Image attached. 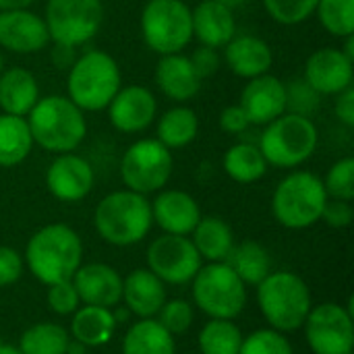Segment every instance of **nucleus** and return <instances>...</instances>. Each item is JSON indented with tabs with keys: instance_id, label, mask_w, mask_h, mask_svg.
Masks as SVG:
<instances>
[{
	"instance_id": "nucleus-19",
	"label": "nucleus",
	"mask_w": 354,
	"mask_h": 354,
	"mask_svg": "<svg viewBox=\"0 0 354 354\" xmlns=\"http://www.w3.org/2000/svg\"><path fill=\"white\" fill-rule=\"evenodd\" d=\"M73 286L81 305L114 309L122 303V276L108 263H81L73 276Z\"/></svg>"
},
{
	"instance_id": "nucleus-51",
	"label": "nucleus",
	"mask_w": 354,
	"mask_h": 354,
	"mask_svg": "<svg viewBox=\"0 0 354 354\" xmlns=\"http://www.w3.org/2000/svg\"><path fill=\"white\" fill-rule=\"evenodd\" d=\"M216 2H220V4H224V6H228L230 10H236V8H241V6H245V4H247V0H216Z\"/></svg>"
},
{
	"instance_id": "nucleus-7",
	"label": "nucleus",
	"mask_w": 354,
	"mask_h": 354,
	"mask_svg": "<svg viewBox=\"0 0 354 354\" xmlns=\"http://www.w3.org/2000/svg\"><path fill=\"white\" fill-rule=\"evenodd\" d=\"M317 143L319 131L313 118L284 112L282 116L266 124L257 145L268 166L280 170H295L315 153Z\"/></svg>"
},
{
	"instance_id": "nucleus-43",
	"label": "nucleus",
	"mask_w": 354,
	"mask_h": 354,
	"mask_svg": "<svg viewBox=\"0 0 354 354\" xmlns=\"http://www.w3.org/2000/svg\"><path fill=\"white\" fill-rule=\"evenodd\" d=\"M23 257L17 249L0 245V286H10L23 276Z\"/></svg>"
},
{
	"instance_id": "nucleus-1",
	"label": "nucleus",
	"mask_w": 354,
	"mask_h": 354,
	"mask_svg": "<svg viewBox=\"0 0 354 354\" xmlns=\"http://www.w3.org/2000/svg\"><path fill=\"white\" fill-rule=\"evenodd\" d=\"M23 261L31 276L46 286L73 280L83 261L81 236L68 224H46L27 241Z\"/></svg>"
},
{
	"instance_id": "nucleus-23",
	"label": "nucleus",
	"mask_w": 354,
	"mask_h": 354,
	"mask_svg": "<svg viewBox=\"0 0 354 354\" xmlns=\"http://www.w3.org/2000/svg\"><path fill=\"white\" fill-rule=\"evenodd\" d=\"M122 303L137 319H151L166 303V284L147 268L122 278Z\"/></svg>"
},
{
	"instance_id": "nucleus-13",
	"label": "nucleus",
	"mask_w": 354,
	"mask_h": 354,
	"mask_svg": "<svg viewBox=\"0 0 354 354\" xmlns=\"http://www.w3.org/2000/svg\"><path fill=\"white\" fill-rule=\"evenodd\" d=\"M147 270L156 274L164 284L183 286L189 284L201 270L203 259L199 257L193 241L178 234H162L147 247Z\"/></svg>"
},
{
	"instance_id": "nucleus-5",
	"label": "nucleus",
	"mask_w": 354,
	"mask_h": 354,
	"mask_svg": "<svg viewBox=\"0 0 354 354\" xmlns=\"http://www.w3.org/2000/svg\"><path fill=\"white\" fill-rule=\"evenodd\" d=\"M257 305L270 328L286 334L303 328L313 301L301 276L292 272H272L257 284Z\"/></svg>"
},
{
	"instance_id": "nucleus-4",
	"label": "nucleus",
	"mask_w": 354,
	"mask_h": 354,
	"mask_svg": "<svg viewBox=\"0 0 354 354\" xmlns=\"http://www.w3.org/2000/svg\"><path fill=\"white\" fill-rule=\"evenodd\" d=\"M122 87L118 62L102 52L87 50L75 58L66 77V97L83 112H102Z\"/></svg>"
},
{
	"instance_id": "nucleus-48",
	"label": "nucleus",
	"mask_w": 354,
	"mask_h": 354,
	"mask_svg": "<svg viewBox=\"0 0 354 354\" xmlns=\"http://www.w3.org/2000/svg\"><path fill=\"white\" fill-rule=\"evenodd\" d=\"M35 0H0V10H17V8H29Z\"/></svg>"
},
{
	"instance_id": "nucleus-50",
	"label": "nucleus",
	"mask_w": 354,
	"mask_h": 354,
	"mask_svg": "<svg viewBox=\"0 0 354 354\" xmlns=\"http://www.w3.org/2000/svg\"><path fill=\"white\" fill-rule=\"evenodd\" d=\"M85 353H87V346H83L81 342H77V340H73V338H71V342H68L66 353L64 354H85Z\"/></svg>"
},
{
	"instance_id": "nucleus-32",
	"label": "nucleus",
	"mask_w": 354,
	"mask_h": 354,
	"mask_svg": "<svg viewBox=\"0 0 354 354\" xmlns=\"http://www.w3.org/2000/svg\"><path fill=\"white\" fill-rule=\"evenodd\" d=\"M33 149L29 124L23 116L0 114V168L23 164Z\"/></svg>"
},
{
	"instance_id": "nucleus-34",
	"label": "nucleus",
	"mask_w": 354,
	"mask_h": 354,
	"mask_svg": "<svg viewBox=\"0 0 354 354\" xmlns=\"http://www.w3.org/2000/svg\"><path fill=\"white\" fill-rule=\"evenodd\" d=\"M243 332L234 319H209L197 336L201 354H239Z\"/></svg>"
},
{
	"instance_id": "nucleus-10",
	"label": "nucleus",
	"mask_w": 354,
	"mask_h": 354,
	"mask_svg": "<svg viewBox=\"0 0 354 354\" xmlns=\"http://www.w3.org/2000/svg\"><path fill=\"white\" fill-rule=\"evenodd\" d=\"M104 12L102 0H48L44 23L50 41L68 48L87 44L100 31Z\"/></svg>"
},
{
	"instance_id": "nucleus-3",
	"label": "nucleus",
	"mask_w": 354,
	"mask_h": 354,
	"mask_svg": "<svg viewBox=\"0 0 354 354\" xmlns=\"http://www.w3.org/2000/svg\"><path fill=\"white\" fill-rule=\"evenodd\" d=\"M93 226L108 245L133 247L141 243L153 226L151 203L147 195L131 189L112 191L95 205Z\"/></svg>"
},
{
	"instance_id": "nucleus-14",
	"label": "nucleus",
	"mask_w": 354,
	"mask_h": 354,
	"mask_svg": "<svg viewBox=\"0 0 354 354\" xmlns=\"http://www.w3.org/2000/svg\"><path fill=\"white\" fill-rule=\"evenodd\" d=\"M93 183L95 174L91 164L75 151L58 153L46 170V187L50 195L62 203L83 201L91 193Z\"/></svg>"
},
{
	"instance_id": "nucleus-38",
	"label": "nucleus",
	"mask_w": 354,
	"mask_h": 354,
	"mask_svg": "<svg viewBox=\"0 0 354 354\" xmlns=\"http://www.w3.org/2000/svg\"><path fill=\"white\" fill-rule=\"evenodd\" d=\"M324 187L330 199H342L353 201L354 199V158L346 156L332 164L324 178Z\"/></svg>"
},
{
	"instance_id": "nucleus-37",
	"label": "nucleus",
	"mask_w": 354,
	"mask_h": 354,
	"mask_svg": "<svg viewBox=\"0 0 354 354\" xmlns=\"http://www.w3.org/2000/svg\"><path fill=\"white\" fill-rule=\"evenodd\" d=\"M239 354H295V351L282 332L266 328V330H255L249 336H243Z\"/></svg>"
},
{
	"instance_id": "nucleus-42",
	"label": "nucleus",
	"mask_w": 354,
	"mask_h": 354,
	"mask_svg": "<svg viewBox=\"0 0 354 354\" xmlns=\"http://www.w3.org/2000/svg\"><path fill=\"white\" fill-rule=\"evenodd\" d=\"M322 220L330 226V228H348L354 220L353 201H342V199H328Z\"/></svg>"
},
{
	"instance_id": "nucleus-41",
	"label": "nucleus",
	"mask_w": 354,
	"mask_h": 354,
	"mask_svg": "<svg viewBox=\"0 0 354 354\" xmlns=\"http://www.w3.org/2000/svg\"><path fill=\"white\" fill-rule=\"evenodd\" d=\"M46 303H48L50 311L56 315H73L81 307V301H79V295L73 286V280L50 284L48 295H46Z\"/></svg>"
},
{
	"instance_id": "nucleus-9",
	"label": "nucleus",
	"mask_w": 354,
	"mask_h": 354,
	"mask_svg": "<svg viewBox=\"0 0 354 354\" xmlns=\"http://www.w3.org/2000/svg\"><path fill=\"white\" fill-rule=\"evenodd\" d=\"M139 25L145 46L160 56L178 54L193 39L191 8L185 0H149Z\"/></svg>"
},
{
	"instance_id": "nucleus-24",
	"label": "nucleus",
	"mask_w": 354,
	"mask_h": 354,
	"mask_svg": "<svg viewBox=\"0 0 354 354\" xmlns=\"http://www.w3.org/2000/svg\"><path fill=\"white\" fill-rule=\"evenodd\" d=\"M153 77L158 89L176 104H187L201 89V79L183 52L160 56Z\"/></svg>"
},
{
	"instance_id": "nucleus-33",
	"label": "nucleus",
	"mask_w": 354,
	"mask_h": 354,
	"mask_svg": "<svg viewBox=\"0 0 354 354\" xmlns=\"http://www.w3.org/2000/svg\"><path fill=\"white\" fill-rule=\"evenodd\" d=\"M71 342V334L52 322H39L29 326L21 338L17 348L21 354H64Z\"/></svg>"
},
{
	"instance_id": "nucleus-53",
	"label": "nucleus",
	"mask_w": 354,
	"mask_h": 354,
	"mask_svg": "<svg viewBox=\"0 0 354 354\" xmlns=\"http://www.w3.org/2000/svg\"><path fill=\"white\" fill-rule=\"evenodd\" d=\"M4 71V58H2V52H0V73Z\"/></svg>"
},
{
	"instance_id": "nucleus-28",
	"label": "nucleus",
	"mask_w": 354,
	"mask_h": 354,
	"mask_svg": "<svg viewBox=\"0 0 354 354\" xmlns=\"http://www.w3.org/2000/svg\"><path fill=\"white\" fill-rule=\"evenodd\" d=\"M122 354H176V342L158 319H137L122 338Z\"/></svg>"
},
{
	"instance_id": "nucleus-21",
	"label": "nucleus",
	"mask_w": 354,
	"mask_h": 354,
	"mask_svg": "<svg viewBox=\"0 0 354 354\" xmlns=\"http://www.w3.org/2000/svg\"><path fill=\"white\" fill-rule=\"evenodd\" d=\"M224 62L241 79H255L270 73L274 64V52L270 44L257 35L236 33L224 48Z\"/></svg>"
},
{
	"instance_id": "nucleus-35",
	"label": "nucleus",
	"mask_w": 354,
	"mask_h": 354,
	"mask_svg": "<svg viewBox=\"0 0 354 354\" xmlns=\"http://www.w3.org/2000/svg\"><path fill=\"white\" fill-rule=\"evenodd\" d=\"M313 15L334 37L354 33V0H319Z\"/></svg>"
},
{
	"instance_id": "nucleus-30",
	"label": "nucleus",
	"mask_w": 354,
	"mask_h": 354,
	"mask_svg": "<svg viewBox=\"0 0 354 354\" xmlns=\"http://www.w3.org/2000/svg\"><path fill=\"white\" fill-rule=\"evenodd\" d=\"M226 263L245 282V286H257L272 274V255L257 241H243L234 245Z\"/></svg>"
},
{
	"instance_id": "nucleus-2",
	"label": "nucleus",
	"mask_w": 354,
	"mask_h": 354,
	"mask_svg": "<svg viewBox=\"0 0 354 354\" xmlns=\"http://www.w3.org/2000/svg\"><path fill=\"white\" fill-rule=\"evenodd\" d=\"M25 120L29 124L33 145H39L44 151L54 156L75 151L87 135L85 112L66 95L39 97Z\"/></svg>"
},
{
	"instance_id": "nucleus-54",
	"label": "nucleus",
	"mask_w": 354,
	"mask_h": 354,
	"mask_svg": "<svg viewBox=\"0 0 354 354\" xmlns=\"http://www.w3.org/2000/svg\"><path fill=\"white\" fill-rule=\"evenodd\" d=\"M351 354H353V353H351Z\"/></svg>"
},
{
	"instance_id": "nucleus-36",
	"label": "nucleus",
	"mask_w": 354,
	"mask_h": 354,
	"mask_svg": "<svg viewBox=\"0 0 354 354\" xmlns=\"http://www.w3.org/2000/svg\"><path fill=\"white\" fill-rule=\"evenodd\" d=\"M266 12L280 25H301L313 17L319 0H261Z\"/></svg>"
},
{
	"instance_id": "nucleus-45",
	"label": "nucleus",
	"mask_w": 354,
	"mask_h": 354,
	"mask_svg": "<svg viewBox=\"0 0 354 354\" xmlns=\"http://www.w3.org/2000/svg\"><path fill=\"white\" fill-rule=\"evenodd\" d=\"M218 122H220L222 131L228 133V135H243V133L251 127V122H249L245 110H243L239 104L226 106V108L220 112V120H218Z\"/></svg>"
},
{
	"instance_id": "nucleus-31",
	"label": "nucleus",
	"mask_w": 354,
	"mask_h": 354,
	"mask_svg": "<svg viewBox=\"0 0 354 354\" xmlns=\"http://www.w3.org/2000/svg\"><path fill=\"white\" fill-rule=\"evenodd\" d=\"M224 172L239 185H253L261 180L268 172V162L259 145L249 141H239L230 145L222 160Z\"/></svg>"
},
{
	"instance_id": "nucleus-16",
	"label": "nucleus",
	"mask_w": 354,
	"mask_h": 354,
	"mask_svg": "<svg viewBox=\"0 0 354 354\" xmlns=\"http://www.w3.org/2000/svg\"><path fill=\"white\" fill-rule=\"evenodd\" d=\"M50 44L44 17L29 8L0 10V48L15 54H35Z\"/></svg>"
},
{
	"instance_id": "nucleus-47",
	"label": "nucleus",
	"mask_w": 354,
	"mask_h": 354,
	"mask_svg": "<svg viewBox=\"0 0 354 354\" xmlns=\"http://www.w3.org/2000/svg\"><path fill=\"white\" fill-rule=\"evenodd\" d=\"M75 48H68V46H58L54 44V50H52V60L56 66L60 68H71V64L75 62Z\"/></svg>"
},
{
	"instance_id": "nucleus-8",
	"label": "nucleus",
	"mask_w": 354,
	"mask_h": 354,
	"mask_svg": "<svg viewBox=\"0 0 354 354\" xmlns=\"http://www.w3.org/2000/svg\"><path fill=\"white\" fill-rule=\"evenodd\" d=\"M191 284L195 307L209 319H234L245 311L247 286L226 261L201 266Z\"/></svg>"
},
{
	"instance_id": "nucleus-26",
	"label": "nucleus",
	"mask_w": 354,
	"mask_h": 354,
	"mask_svg": "<svg viewBox=\"0 0 354 354\" xmlns=\"http://www.w3.org/2000/svg\"><path fill=\"white\" fill-rule=\"evenodd\" d=\"M191 241L199 257L207 263L226 261L232 247L236 245L230 224L218 216H201L195 230L191 232Z\"/></svg>"
},
{
	"instance_id": "nucleus-25",
	"label": "nucleus",
	"mask_w": 354,
	"mask_h": 354,
	"mask_svg": "<svg viewBox=\"0 0 354 354\" xmlns=\"http://www.w3.org/2000/svg\"><path fill=\"white\" fill-rule=\"evenodd\" d=\"M39 97V85L31 71L12 66L0 73V110L4 114L25 118Z\"/></svg>"
},
{
	"instance_id": "nucleus-18",
	"label": "nucleus",
	"mask_w": 354,
	"mask_h": 354,
	"mask_svg": "<svg viewBox=\"0 0 354 354\" xmlns=\"http://www.w3.org/2000/svg\"><path fill=\"white\" fill-rule=\"evenodd\" d=\"M239 106L245 110L251 127H266L286 112V85L270 73L249 79L243 87Z\"/></svg>"
},
{
	"instance_id": "nucleus-17",
	"label": "nucleus",
	"mask_w": 354,
	"mask_h": 354,
	"mask_svg": "<svg viewBox=\"0 0 354 354\" xmlns=\"http://www.w3.org/2000/svg\"><path fill=\"white\" fill-rule=\"evenodd\" d=\"M354 62L340 48H319L315 50L307 62L303 79L319 93V95H336L353 85Z\"/></svg>"
},
{
	"instance_id": "nucleus-12",
	"label": "nucleus",
	"mask_w": 354,
	"mask_h": 354,
	"mask_svg": "<svg viewBox=\"0 0 354 354\" xmlns=\"http://www.w3.org/2000/svg\"><path fill=\"white\" fill-rule=\"evenodd\" d=\"M303 328L313 354H351L354 348L353 299H348L346 307L338 303L311 307Z\"/></svg>"
},
{
	"instance_id": "nucleus-27",
	"label": "nucleus",
	"mask_w": 354,
	"mask_h": 354,
	"mask_svg": "<svg viewBox=\"0 0 354 354\" xmlns=\"http://www.w3.org/2000/svg\"><path fill=\"white\" fill-rule=\"evenodd\" d=\"M116 332V322L112 309L83 305L73 313L71 322V338L81 342L87 348L104 346L112 340Z\"/></svg>"
},
{
	"instance_id": "nucleus-44",
	"label": "nucleus",
	"mask_w": 354,
	"mask_h": 354,
	"mask_svg": "<svg viewBox=\"0 0 354 354\" xmlns=\"http://www.w3.org/2000/svg\"><path fill=\"white\" fill-rule=\"evenodd\" d=\"M195 73L199 75V79H209L212 75L218 73L220 64H222V56L216 48H207V46H199L191 56H189Z\"/></svg>"
},
{
	"instance_id": "nucleus-39",
	"label": "nucleus",
	"mask_w": 354,
	"mask_h": 354,
	"mask_svg": "<svg viewBox=\"0 0 354 354\" xmlns=\"http://www.w3.org/2000/svg\"><path fill=\"white\" fill-rule=\"evenodd\" d=\"M284 85H286V112L311 118L322 104V95L303 77L292 79L290 83Z\"/></svg>"
},
{
	"instance_id": "nucleus-49",
	"label": "nucleus",
	"mask_w": 354,
	"mask_h": 354,
	"mask_svg": "<svg viewBox=\"0 0 354 354\" xmlns=\"http://www.w3.org/2000/svg\"><path fill=\"white\" fill-rule=\"evenodd\" d=\"M342 39H344V48H340V50L354 62V35H346Z\"/></svg>"
},
{
	"instance_id": "nucleus-20",
	"label": "nucleus",
	"mask_w": 354,
	"mask_h": 354,
	"mask_svg": "<svg viewBox=\"0 0 354 354\" xmlns=\"http://www.w3.org/2000/svg\"><path fill=\"white\" fill-rule=\"evenodd\" d=\"M151 203V218L153 224L164 234H178L191 236L197 222L201 220V207L193 195L180 189H162L158 191Z\"/></svg>"
},
{
	"instance_id": "nucleus-15",
	"label": "nucleus",
	"mask_w": 354,
	"mask_h": 354,
	"mask_svg": "<svg viewBox=\"0 0 354 354\" xmlns=\"http://www.w3.org/2000/svg\"><path fill=\"white\" fill-rule=\"evenodd\" d=\"M106 110L110 124L118 133L137 135L156 122L158 102L153 91L143 85H122Z\"/></svg>"
},
{
	"instance_id": "nucleus-29",
	"label": "nucleus",
	"mask_w": 354,
	"mask_h": 354,
	"mask_svg": "<svg viewBox=\"0 0 354 354\" xmlns=\"http://www.w3.org/2000/svg\"><path fill=\"white\" fill-rule=\"evenodd\" d=\"M199 133V118L197 112L185 104L172 106L166 110L156 124V139L172 149H183L195 141Z\"/></svg>"
},
{
	"instance_id": "nucleus-6",
	"label": "nucleus",
	"mask_w": 354,
	"mask_h": 354,
	"mask_svg": "<svg viewBox=\"0 0 354 354\" xmlns=\"http://www.w3.org/2000/svg\"><path fill=\"white\" fill-rule=\"evenodd\" d=\"M328 193L324 180L309 170H292L272 195V214L288 230H305L322 220Z\"/></svg>"
},
{
	"instance_id": "nucleus-40",
	"label": "nucleus",
	"mask_w": 354,
	"mask_h": 354,
	"mask_svg": "<svg viewBox=\"0 0 354 354\" xmlns=\"http://www.w3.org/2000/svg\"><path fill=\"white\" fill-rule=\"evenodd\" d=\"M193 305L185 299H172L162 305V309L158 311V322L172 334V336H180L185 332H189V328L193 326Z\"/></svg>"
},
{
	"instance_id": "nucleus-46",
	"label": "nucleus",
	"mask_w": 354,
	"mask_h": 354,
	"mask_svg": "<svg viewBox=\"0 0 354 354\" xmlns=\"http://www.w3.org/2000/svg\"><path fill=\"white\" fill-rule=\"evenodd\" d=\"M334 114L338 118V122H342L346 129L354 127V87H346L344 91L336 93V102H334Z\"/></svg>"
},
{
	"instance_id": "nucleus-22",
	"label": "nucleus",
	"mask_w": 354,
	"mask_h": 354,
	"mask_svg": "<svg viewBox=\"0 0 354 354\" xmlns=\"http://www.w3.org/2000/svg\"><path fill=\"white\" fill-rule=\"evenodd\" d=\"M193 37L207 48H224L236 35V17L234 10L216 2L201 0L195 8H191Z\"/></svg>"
},
{
	"instance_id": "nucleus-11",
	"label": "nucleus",
	"mask_w": 354,
	"mask_h": 354,
	"mask_svg": "<svg viewBox=\"0 0 354 354\" xmlns=\"http://www.w3.org/2000/svg\"><path fill=\"white\" fill-rule=\"evenodd\" d=\"M174 170L172 151L162 145L156 137L139 139L122 153L120 178L127 189L151 195L162 191Z\"/></svg>"
},
{
	"instance_id": "nucleus-52",
	"label": "nucleus",
	"mask_w": 354,
	"mask_h": 354,
	"mask_svg": "<svg viewBox=\"0 0 354 354\" xmlns=\"http://www.w3.org/2000/svg\"><path fill=\"white\" fill-rule=\"evenodd\" d=\"M0 354H21V351L17 346H10V344H2L0 342Z\"/></svg>"
}]
</instances>
